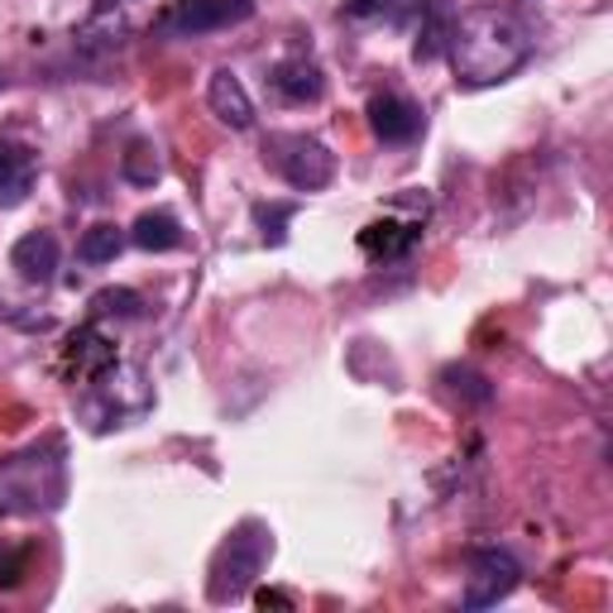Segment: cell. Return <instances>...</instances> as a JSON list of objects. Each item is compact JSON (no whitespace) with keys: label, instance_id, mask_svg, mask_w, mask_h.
Wrapping results in <instances>:
<instances>
[{"label":"cell","instance_id":"1","mask_svg":"<svg viewBox=\"0 0 613 613\" xmlns=\"http://www.w3.org/2000/svg\"><path fill=\"white\" fill-rule=\"evenodd\" d=\"M446 53L465 87H494L527 63L532 39L517 14L499 10V6H480V10H465L460 20H451Z\"/></svg>","mask_w":613,"mask_h":613},{"label":"cell","instance_id":"2","mask_svg":"<svg viewBox=\"0 0 613 613\" xmlns=\"http://www.w3.org/2000/svg\"><path fill=\"white\" fill-rule=\"evenodd\" d=\"M68 494V465L58 446H34L24 455L0 460V513H43Z\"/></svg>","mask_w":613,"mask_h":613},{"label":"cell","instance_id":"3","mask_svg":"<svg viewBox=\"0 0 613 613\" xmlns=\"http://www.w3.org/2000/svg\"><path fill=\"white\" fill-rule=\"evenodd\" d=\"M269 527L264 523H240L235 532L221 542L217 551V561H211V580H207V594H211V604H230V600H240L244 590L259 580V571H264V561H269Z\"/></svg>","mask_w":613,"mask_h":613},{"label":"cell","instance_id":"4","mask_svg":"<svg viewBox=\"0 0 613 613\" xmlns=\"http://www.w3.org/2000/svg\"><path fill=\"white\" fill-rule=\"evenodd\" d=\"M273 168L288 178V188L321 192L335 178V153L306 134H283V140H273Z\"/></svg>","mask_w":613,"mask_h":613},{"label":"cell","instance_id":"5","mask_svg":"<svg viewBox=\"0 0 613 613\" xmlns=\"http://www.w3.org/2000/svg\"><path fill=\"white\" fill-rule=\"evenodd\" d=\"M250 14H254V0H178L173 10L159 14V29L178 39H197V34H217V29L244 24Z\"/></svg>","mask_w":613,"mask_h":613},{"label":"cell","instance_id":"6","mask_svg":"<svg viewBox=\"0 0 613 613\" xmlns=\"http://www.w3.org/2000/svg\"><path fill=\"white\" fill-rule=\"evenodd\" d=\"M523 580V565H517L503 546H480L470 556V580H465V604L470 609H489L499 600H509Z\"/></svg>","mask_w":613,"mask_h":613},{"label":"cell","instance_id":"7","mask_svg":"<svg viewBox=\"0 0 613 613\" xmlns=\"http://www.w3.org/2000/svg\"><path fill=\"white\" fill-rule=\"evenodd\" d=\"M364 115H370V130L379 134L383 144H408L412 134L422 130V111H418L412 101L393 97V91H383V97H370Z\"/></svg>","mask_w":613,"mask_h":613},{"label":"cell","instance_id":"8","mask_svg":"<svg viewBox=\"0 0 613 613\" xmlns=\"http://www.w3.org/2000/svg\"><path fill=\"white\" fill-rule=\"evenodd\" d=\"M207 105L217 111L230 130H250L254 125V101H250V91H244V82L230 68L221 72H211V82H207Z\"/></svg>","mask_w":613,"mask_h":613},{"label":"cell","instance_id":"9","mask_svg":"<svg viewBox=\"0 0 613 613\" xmlns=\"http://www.w3.org/2000/svg\"><path fill=\"white\" fill-rule=\"evenodd\" d=\"M10 269L20 273L24 283H49L53 269H58V240L49 235V230H29V235L14 240Z\"/></svg>","mask_w":613,"mask_h":613},{"label":"cell","instance_id":"10","mask_svg":"<svg viewBox=\"0 0 613 613\" xmlns=\"http://www.w3.org/2000/svg\"><path fill=\"white\" fill-rule=\"evenodd\" d=\"M130 240L149 254H168L182 244V225H178V217H168V211H140L130 225Z\"/></svg>","mask_w":613,"mask_h":613},{"label":"cell","instance_id":"11","mask_svg":"<svg viewBox=\"0 0 613 613\" xmlns=\"http://www.w3.org/2000/svg\"><path fill=\"white\" fill-rule=\"evenodd\" d=\"M273 87H279V97L306 105V101H321L326 77H321V68H312V63H279L273 68Z\"/></svg>","mask_w":613,"mask_h":613},{"label":"cell","instance_id":"12","mask_svg":"<svg viewBox=\"0 0 613 613\" xmlns=\"http://www.w3.org/2000/svg\"><path fill=\"white\" fill-rule=\"evenodd\" d=\"M29 178H34L29 153L14 144H0V207H20L29 192Z\"/></svg>","mask_w":613,"mask_h":613},{"label":"cell","instance_id":"13","mask_svg":"<svg viewBox=\"0 0 613 613\" xmlns=\"http://www.w3.org/2000/svg\"><path fill=\"white\" fill-rule=\"evenodd\" d=\"M418 235H422V230L418 225H398V221H374V225H364L360 230V250L364 254H383V259H389V254H403V250H412V244H418Z\"/></svg>","mask_w":613,"mask_h":613},{"label":"cell","instance_id":"14","mask_svg":"<svg viewBox=\"0 0 613 613\" xmlns=\"http://www.w3.org/2000/svg\"><path fill=\"white\" fill-rule=\"evenodd\" d=\"M68 360L77 364V374H105V370L115 364V350L105 345L91 326H82V331H77L72 341H68Z\"/></svg>","mask_w":613,"mask_h":613},{"label":"cell","instance_id":"15","mask_svg":"<svg viewBox=\"0 0 613 613\" xmlns=\"http://www.w3.org/2000/svg\"><path fill=\"white\" fill-rule=\"evenodd\" d=\"M120 173H125V182H134V188H153V182L163 178L159 149H153L149 140H134V144L125 149V159H120Z\"/></svg>","mask_w":613,"mask_h":613},{"label":"cell","instance_id":"16","mask_svg":"<svg viewBox=\"0 0 613 613\" xmlns=\"http://www.w3.org/2000/svg\"><path fill=\"white\" fill-rule=\"evenodd\" d=\"M120 244H125L120 225H91L82 235V244H77V254H82L87 264H111V259L120 254Z\"/></svg>","mask_w":613,"mask_h":613},{"label":"cell","instance_id":"17","mask_svg":"<svg viewBox=\"0 0 613 613\" xmlns=\"http://www.w3.org/2000/svg\"><path fill=\"white\" fill-rule=\"evenodd\" d=\"M91 306H97L101 316H140L144 312V302L134 288H101V293L91 298Z\"/></svg>","mask_w":613,"mask_h":613},{"label":"cell","instance_id":"18","mask_svg":"<svg viewBox=\"0 0 613 613\" xmlns=\"http://www.w3.org/2000/svg\"><path fill=\"white\" fill-rule=\"evenodd\" d=\"M441 379H446L455 393H465L470 403H489V398H494V389H489V379H484V374H474V370H446Z\"/></svg>","mask_w":613,"mask_h":613},{"label":"cell","instance_id":"19","mask_svg":"<svg viewBox=\"0 0 613 613\" xmlns=\"http://www.w3.org/2000/svg\"><path fill=\"white\" fill-rule=\"evenodd\" d=\"M293 211H298V207H288V202H283V207H254V221L264 225V240L279 244V240H283V225L293 221Z\"/></svg>","mask_w":613,"mask_h":613},{"label":"cell","instance_id":"20","mask_svg":"<svg viewBox=\"0 0 613 613\" xmlns=\"http://www.w3.org/2000/svg\"><path fill=\"white\" fill-rule=\"evenodd\" d=\"M20 571H24V551H14V556L0 561V585H20Z\"/></svg>","mask_w":613,"mask_h":613},{"label":"cell","instance_id":"21","mask_svg":"<svg viewBox=\"0 0 613 613\" xmlns=\"http://www.w3.org/2000/svg\"><path fill=\"white\" fill-rule=\"evenodd\" d=\"M254 604L259 609H293V594H283V590H254Z\"/></svg>","mask_w":613,"mask_h":613},{"label":"cell","instance_id":"22","mask_svg":"<svg viewBox=\"0 0 613 613\" xmlns=\"http://www.w3.org/2000/svg\"><path fill=\"white\" fill-rule=\"evenodd\" d=\"M350 14H383V0H345Z\"/></svg>","mask_w":613,"mask_h":613},{"label":"cell","instance_id":"23","mask_svg":"<svg viewBox=\"0 0 613 613\" xmlns=\"http://www.w3.org/2000/svg\"><path fill=\"white\" fill-rule=\"evenodd\" d=\"M115 6V0H97V10H111Z\"/></svg>","mask_w":613,"mask_h":613}]
</instances>
